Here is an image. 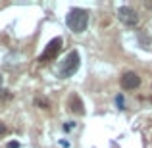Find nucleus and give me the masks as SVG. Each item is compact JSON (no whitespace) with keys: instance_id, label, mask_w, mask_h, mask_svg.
<instances>
[{"instance_id":"obj_1","label":"nucleus","mask_w":152,"mask_h":148,"mask_svg":"<svg viewBox=\"0 0 152 148\" xmlns=\"http://www.w3.org/2000/svg\"><path fill=\"white\" fill-rule=\"evenodd\" d=\"M66 23L73 33H83L87 29V25H89V12L83 10V8H73L67 14Z\"/></svg>"},{"instance_id":"obj_2","label":"nucleus","mask_w":152,"mask_h":148,"mask_svg":"<svg viewBox=\"0 0 152 148\" xmlns=\"http://www.w3.org/2000/svg\"><path fill=\"white\" fill-rule=\"evenodd\" d=\"M79 66H81L79 52L73 50V52H69V54H67L66 58L60 62V66H58V75H60V77H64V79H67V77H71L73 73H77Z\"/></svg>"},{"instance_id":"obj_3","label":"nucleus","mask_w":152,"mask_h":148,"mask_svg":"<svg viewBox=\"0 0 152 148\" xmlns=\"http://www.w3.org/2000/svg\"><path fill=\"white\" fill-rule=\"evenodd\" d=\"M118 17L123 25H129V27H135L139 23V17H137V12L129 6H121L118 10Z\"/></svg>"},{"instance_id":"obj_4","label":"nucleus","mask_w":152,"mask_h":148,"mask_svg":"<svg viewBox=\"0 0 152 148\" xmlns=\"http://www.w3.org/2000/svg\"><path fill=\"white\" fill-rule=\"evenodd\" d=\"M60 48H62V39H52V41L48 42V46H46V50L41 54V62H50V60H56V56H58Z\"/></svg>"},{"instance_id":"obj_5","label":"nucleus","mask_w":152,"mask_h":148,"mask_svg":"<svg viewBox=\"0 0 152 148\" xmlns=\"http://www.w3.org/2000/svg\"><path fill=\"white\" fill-rule=\"evenodd\" d=\"M139 85H141V77H139L135 71H125V73L121 75V87L125 90H133V89H137Z\"/></svg>"},{"instance_id":"obj_6","label":"nucleus","mask_w":152,"mask_h":148,"mask_svg":"<svg viewBox=\"0 0 152 148\" xmlns=\"http://www.w3.org/2000/svg\"><path fill=\"white\" fill-rule=\"evenodd\" d=\"M115 102H118V106H119V108L123 106V98H121V96H118V98H115Z\"/></svg>"},{"instance_id":"obj_7","label":"nucleus","mask_w":152,"mask_h":148,"mask_svg":"<svg viewBox=\"0 0 152 148\" xmlns=\"http://www.w3.org/2000/svg\"><path fill=\"white\" fill-rule=\"evenodd\" d=\"M6 133V125H2V123H0V135H4Z\"/></svg>"},{"instance_id":"obj_8","label":"nucleus","mask_w":152,"mask_h":148,"mask_svg":"<svg viewBox=\"0 0 152 148\" xmlns=\"http://www.w3.org/2000/svg\"><path fill=\"white\" fill-rule=\"evenodd\" d=\"M0 89H2V75H0Z\"/></svg>"}]
</instances>
